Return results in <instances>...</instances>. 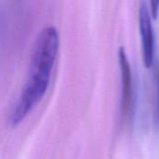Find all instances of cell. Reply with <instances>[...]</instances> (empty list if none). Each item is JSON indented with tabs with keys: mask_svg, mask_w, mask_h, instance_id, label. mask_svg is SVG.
Returning <instances> with one entry per match:
<instances>
[{
	"mask_svg": "<svg viewBox=\"0 0 159 159\" xmlns=\"http://www.w3.org/2000/svg\"><path fill=\"white\" fill-rule=\"evenodd\" d=\"M139 28L142 41V51L143 63L150 68L155 57V34L152 24V18L149 8L144 1L140 3L139 7Z\"/></svg>",
	"mask_w": 159,
	"mask_h": 159,
	"instance_id": "cell-2",
	"label": "cell"
},
{
	"mask_svg": "<svg viewBox=\"0 0 159 159\" xmlns=\"http://www.w3.org/2000/svg\"><path fill=\"white\" fill-rule=\"evenodd\" d=\"M58 48L59 35L56 28H45L36 39L32 56L30 75L12 113L11 121L13 125L20 123L45 95Z\"/></svg>",
	"mask_w": 159,
	"mask_h": 159,
	"instance_id": "cell-1",
	"label": "cell"
},
{
	"mask_svg": "<svg viewBox=\"0 0 159 159\" xmlns=\"http://www.w3.org/2000/svg\"><path fill=\"white\" fill-rule=\"evenodd\" d=\"M119 65L121 71V81H122V112L126 114L129 109L132 96V78L131 69L124 48L119 49Z\"/></svg>",
	"mask_w": 159,
	"mask_h": 159,
	"instance_id": "cell-3",
	"label": "cell"
},
{
	"mask_svg": "<svg viewBox=\"0 0 159 159\" xmlns=\"http://www.w3.org/2000/svg\"><path fill=\"white\" fill-rule=\"evenodd\" d=\"M151 6H152V14L154 18H157V10H158L159 1H156V2H151Z\"/></svg>",
	"mask_w": 159,
	"mask_h": 159,
	"instance_id": "cell-4",
	"label": "cell"
}]
</instances>
